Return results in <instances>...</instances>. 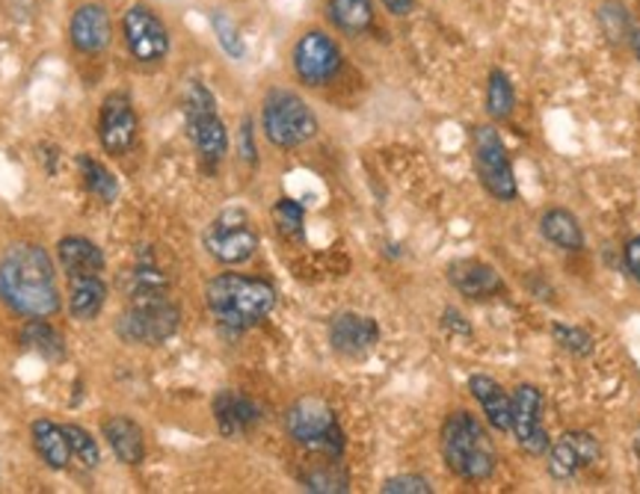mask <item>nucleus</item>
Returning a JSON list of instances; mask_svg holds the SVG:
<instances>
[{"label":"nucleus","instance_id":"f257e3e1","mask_svg":"<svg viewBox=\"0 0 640 494\" xmlns=\"http://www.w3.org/2000/svg\"><path fill=\"white\" fill-rule=\"evenodd\" d=\"M0 302L19 317H54L63 308L57 264L39 243H12L0 258Z\"/></svg>","mask_w":640,"mask_h":494},{"label":"nucleus","instance_id":"c756f323","mask_svg":"<svg viewBox=\"0 0 640 494\" xmlns=\"http://www.w3.org/2000/svg\"><path fill=\"white\" fill-rule=\"evenodd\" d=\"M516 110V92L514 83L507 78L501 69H492L487 81V113L496 122H505V119L514 116Z\"/></svg>","mask_w":640,"mask_h":494},{"label":"nucleus","instance_id":"1a4fd4ad","mask_svg":"<svg viewBox=\"0 0 640 494\" xmlns=\"http://www.w3.org/2000/svg\"><path fill=\"white\" fill-rule=\"evenodd\" d=\"M202 243H205V253L217 264L241 267L258 253V231H255L246 210L226 207L223 214L214 216V223L207 225Z\"/></svg>","mask_w":640,"mask_h":494},{"label":"nucleus","instance_id":"7ed1b4c3","mask_svg":"<svg viewBox=\"0 0 640 494\" xmlns=\"http://www.w3.org/2000/svg\"><path fill=\"white\" fill-rule=\"evenodd\" d=\"M439 444H443L445 465L466 483H484L496 474V444L471 412L460 409L448 414L439 432Z\"/></svg>","mask_w":640,"mask_h":494},{"label":"nucleus","instance_id":"c9c22d12","mask_svg":"<svg viewBox=\"0 0 640 494\" xmlns=\"http://www.w3.org/2000/svg\"><path fill=\"white\" fill-rule=\"evenodd\" d=\"M379 492L383 494H430L434 492V485H430V480H424V476H418V474H400V476L386 480Z\"/></svg>","mask_w":640,"mask_h":494},{"label":"nucleus","instance_id":"cd10ccee","mask_svg":"<svg viewBox=\"0 0 640 494\" xmlns=\"http://www.w3.org/2000/svg\"><path fill=\"white\" fill-rule=\"evenodd\" d=\"M78 172H81L83 189L92 198H99L101 205H113L119 198V178L104 166L101 161L90 157V154H78Z\"/></svg>","mask_w":640,"mask_h":494},{"label":"nucleus","instance_id":"f704fd0d","mask_svg":"<svg viewBox=\"0 0 640 494\" xmlns=\"http://www.w3.org/2000/svg\"><path fill=\"white\" fill-rule=\"evenodd\" d=\"M551 338H555L560 350L572 352V356H590V352H593V338H590V332H585L581 326H569L555 320V323H551Z\"/></svg>","mask_w":640,"mask_h":494},{"label":"nucleus","instance_id":"473e14b6","mask_svg":"<svg viewBox=\"0 0 640 494\" xmlns=\"http://www.w3.org/2000/svg\"><path fill=\"white\" fill-rule=\"evenodd\" d=\"M65 426V435H69V444H72V456L74 462H81L87 471H92V467L101 465V447H99V439L92 435L90 430H83V426H78V423H63Z\"/></svg>","mask_w":640,"mask_h":494},{"label":"nucleus","instance_id":"37998d69","mask_svg":"<svg viewBox=\"0 0 640 494\" xmlns=\"http://www.w3.org/2000/svg\"><path fill=\"white\" fill-rule=\"evenodd\" d=\"M634 453H638V459H640V432H638V439H634Z\"/></svg>","mask_w":640,"mask_h":494},{"label":"nucleus","instance_id":"423d86ee","mask_svg":"<svg viewBox=\"0 0 640 494\" xmlns=\"http://www.w3.org/2000/svg\"><path fill=\"white\" fill-rule=\"evenodd\" d=\"M262 131L273 148L291 152L317 136V116L294 90H271L262 101Z\"/></svg>","mask_w":640,"mask_h":494},{"label":"nucleus","instance_id":"aec40b11","mask_svg":"<svg viewBox=\"0 0 640 494\" xmlns=\"http://www.w3.org/2000/svg\"><path fill=\"white\" fill-rule=\"evenodd\" d=\"M448 281L466 299H492L505 294V281L484 261H457L448 267Z\"/></svg>","mask_w":640,"mask_h":494},{"label":"nucleus","instance_id":"2f4dec72","mask_svg":"<svg viewBox=\"0 0 640 494\" xmlns=\"http://www.w3.org/2000/svg\"><path fill=\"white\" fill-rule=\"evenodd\" d=\"M596 19H599V28L611 42H629L631 16L620 0H602L599 10H596Z\"/></svg>","mask_w":640,"mask_h":494},{"label":"nucleus","instance_id":"e433bc0d","mask_svg":"<svg viewBox=\"0 0 640 494\" xmlns=\"http://www.w3.org/2000/svg\"><path fill=\"white\" fill-rule=\"evenodd\" d=\"M237 152H241V161L246 166H253V169L258 166V145H255V127L250 116H244L241 131H237Z\"/></svg>","mask_w":640,"mask_h":494},{"label":"nucleus","instance_id":"ea45409f","mask_svg":"<svg viewBox=\"0 0 640 494\" xmlns=\"http://www.w3.org/2000/svg\"><path fill=\"white\" fill-rule=\"evenodd\" d=\"M379 3H383L388 16H395V19H406V16H413L415 7H418V0H379Z\"/></svg>","mask_w":640,"mask_h":494},{"label":"nucleus","instance_id":"2eb2a0df","mask_svg":"<svg viewBox=\"0 0 640 494\" xmlns=\"http://www.w3.org/2000/svg\"><path fill=\"white\" fill-rule=\"evenodd\" d=\"M599 459V441H596V435H590V432H581V430H572V432H563L555 444L549 447V462H546V467H549V474L555 476V480H572V476H578L585 467H590Z\"/></svg>","mask_w":640,"mask_h":494},{"label":"nucleus","instance_id":"f03ea898","mask_svg":"<svg viewBox=\"0 0 640 494\" xmlns=\"http://www.w3.org/2000/svg\"><path fill=\"white\" fill-rule=\"evenodd\" d=\"M207 315L223 332L241 335L264 323L276 308V288L271 281L241 276V272H220L205 285Z\"/></svg>","mask_w":640,"mask_h":494},{"label":"nucleus","instance_id":"f3484780","mask_svg":"<svg viewBox=\"0 0 640 494\" xmlns=\"http://www.w3.org/2000/svg\"><path fill=\"white\" fill-rule=\"evenodd\" d=\"M214 421L223 439H241L246 432H253L264 421V409L255 403L253 397L241 394V391H220L211 403Z\"/></svg>","mask_w":640,"mask_h":494},{"label":"nucleus","instance_id":"7c9ffc66","mask_svg":"<svg viewBox=\"0 0 640 494\" xmlns=\"http://www.w3.org/2000/svg\"><path fill=\"white\" fill-rule=\"evenodd\" d=\"M273 225L285 240H299L306 234V207L299 205L297 198L282 196L271 210Z\"/></svg>","mask_w":640,"mask_h":494},{"label":"nucleus","instance_id":"a878e982","mask_svg":"<svg viewBox=\"0 0 640 494\" xmlns=\"http://www.w3.org/2000/svg\"><path fill=\"white\" fill-rule=\"evenodd\" d=\"M19 341L24 350L37 352L45 361H63L65 352H69L65 338L48 323V317H28L24 326H21Z\"/></svg>","mask_w":640,"mask_h":494},{"label":"nucleus","instance_id":"79ce46f5","mask_svg":"<svg viewBox=\"0 0 640 494\" xmlns=\"http://www.w3.org/2000/svg\"><path fill=\"white\" fill-rule=\"evenodd\" d=\"M629 45H631V51H634V56H638V63H640V28H631Z\"/></svg>","mask_w":640,"mask_h":494},{"label":"nucleus","instance_id":"c85d7f7f","mask_svg":"<svg viewBox=\"0 0 640 494\" xmlns=\"http://www.w3.org/2000/svg\"><path fill=\"white\" fill-rule=\"evenodd\" d=\"M299 483L306 492H317V494H342L351 492V476L342 467V462L333 456H326L324 465L308 467L306 474H299Z\"/></svg>","mask_w":640,"mask_h":494},{"label":"nucleus","instance_id":"b1692460","mask_svg":"<svg viewBox=\"0 0 640 494\" xmlns=\"http://www.w3.org/2000/svg\"><path fill=\"white\" fill-rule=\"evenodd\" d=\"M469 391L484 409V418L496 432H510V394L487 373H471Z\"/></svg>","mask_w":640,"mask_h":494},{"label":"nucleus","instance_id":"4468645a","mask_svg":"<svg viewBox=\"0 0 640 494\" xmlns=\"http://www.w3.org/2000/svg\"><path fill=\"white\" fill-rule=\"evenodd\" d=\"M69 45L81 56H99L113 45V19L99 0H87L74 7L69 19Z\"/></svg>","mask_w":640,"mask_h":494},{"label":"nucleus","instance_id":"dca6fc26","mask_svg":"<svg viewBox=\"0 0 640 494\" xmlns=\"http://www.w3.org/2000/svg\"><path fill=\"white\" fill-rule=\"evenodd\" d=\"M329 343L344 359H362L379 343V323L368 315L342 311L329 320Z\"/></svg>","mask_w":640,"mask_h":494},{"label":"nucleus","instance_id":"72a5a7b5","mask_svg":"<svg viewBox=\"0 0 640 494\" xmlns=\"http://www.w3.org/2000/svg\"><path fill=\"white\" fill-rule=\"evenodd\" d=\"M211 28H214V33H217L220 48H223L232 60H244L246 42H244V37H241V28H237L235 21L228 19L226 12H220V10L211 12Z\"/></svg>","mask_w":640,"mask_h":494},{"label":"nucleus","instance_id":"6e6552de","mask_svg":"<svg viewBox=\"0 0 640 494\" xmlns=\"http://www.w3.org/2000/svg\"><path fill=\"white\" fill-rule=\"evenodd\" d=\"M181 308L170 297L128 302L116 320V335L134 347H161L179 332Z\"/></svg>","mask_w":640,"mask_h":494},{"label":"nucleus","instance_id":"9b49d317","mask_svg":"<svg viewBox=\"0 0 640 494\" xmlns=\"http://www.w3.org/2000/svg\"><path fill=\"white\" fill-rule=\"evenodd\" d=\"M475 169L489 196L498 202H516L519 196V184H516L514 163L507 154V145L492 125L475 127Z\"/></svg>","mask_w":640,"mask_h":494},{"label":"nucleus","instance_id":"a19ab883","mask_svg":"<svg viewBox=\"0 0 640 494\" xmlns=\"http://www.w3.org/2000/svg\"><path fill=\"white\" fill-rule=\"evenodd\" d=\"M528 288L537 294V299H551V285H542L540 279H531L528 281Z\"/></svg>","mask_w":640,"mask_h":494},{"label":"nucleus","instance_id":"bb28decb","mask_svg":"<svg viewBox=\"0 0 640 494\" xmlns=\"http://www.w3.org/2000/svg\"><path fill=\"white\" fill-rule=\"evenodd\" d=\"M540 234L563 253H581L585 249V231H581L576 216L563 210V207H551L540 216Z\"/></svg>","mask_w":640,"mask_h":494},{"label":"nucleus","instance_id":"0eeeda50","mask_svg":"<svg viewBox=\"0 0 640 494\" xmlns=\"http://www.w3.org/2000/svg\"><path fill=\"white\" fill-rule=\"evenodd\" d=\"M119 37L128 56L140 65H161L172 51V33L166 21L149 3H128L119 19Z\"/></svg>","mask_w":640,"mask_h":494},{"label":"nucleus","instance_id":"4c0bfd02","mask_svg":"<svg viewBox=\"0 0 640 494\" xmlns=\"http://www.w3.org/2000/svg\"><path fill=\"white\" fill-rule=\"evenodd\" d=\"M443 329H448L451 335H460V338H469L471 335V323L466 317L457 311V308H445L443 311Z\"/></svg>","mask_w":640,"mask_h":494},{"label":"nucleus","instance_id":"a211bd4d","mask_svg":"<svg viewBox=\"0 0 640 494\" xmlns=\"http://www.w3.org/2000/svg\"><path fill=\"white\" fill-rule=\"evenodd\" d=\"M101 435H104L108 447L113 450V456H116L122 465H143L145 432L134 418H128V414H110V418L101 421Z\"/></svg>","mask_w":640,"mask_h":494},{"label":"nucleus","instance_id":"58836bf2","mask_svg":"<svg viewBox=\"0 0 640 494\" xmlns=\"http://www.w3.org/2000/svg\"><path fill=\"white\" fill-rule=\"evenodd\" d=\"M622 261H626V270L631 272V279L640 285V234L626 243V249H622Z\"/></svg>","mask_w":640,"mask_h":494},{"label":"nucleus","instance_id":"393cba45","mask_svg":"<svg viewBox=\"0 0 640 494\" xmlns=\"http://www.w3.org/2000/svg\"><path fill=\"white\" fill-rule=\"evenodd\" d=\"M324 12L326 21L344 37H365L377 21L374 0H326Z\"/></svg>","mask_w":640,"mask_h":494},{"label":"nucleus","instance_id":"f8f14e48","mask_svg":"<svg viewBox=\"0 0 640 494\" xmlns=\"http://www.w3.org/2000/svg\"><path fill=\"white\" fill-rule=\"evenodd\" d=\"M140 134V116H136L131 92L113 90L104 95L99 107V143L110 157H125Z\"/></svg>","mask_w":640,"mask_h":494},{"label":"nucleus","instance_id":"ddd939ff","mask_svg":"<svg viewBox=\"0 0 640 494\" xmlns=\"http://www.w3.org/2000/svg\"><path fill=\"white\" fill-rule=\"evenodd\" d=\"M510 432L525 453H549L551 439L542 426V394L537 385H519L510 394Z\"/></svg>","mask_w":640,"mask_h":494},{"label":"nucleus","instance_id":"6ab92c4d","mask_svg":"<svg viewBox=\"0 0 640 494\" xmlns=\"http://www.w3.org/2000/svg\"><path fill=\"white\" fill-rule=\"evenodd\" d=\"M57 267L65 272V279H74V276H101L108 261H104L99 243H92L81 234H69L57 243Z\"/></svg>","mask_w":640,"mask_h":494},{"label":"nucleus","instance_id":"39448f33","mask_svg":"<svg viewBox=\"0 0 640 494\" xmlns=\"http://www.w3.org/2000/svg\"><path fill=\"white\" fill-rule=\"evenodd\" d=\"M285 432L294 444L321 453V456L342 459L347 439H344L338 414L321 397H299L285 412Z\"/></svg>","mask_w":640,"mask_h":494},{"label":"nucleus","instance_id":"9d476101","mask_svg":"<svg viewBox=\"0 0 640 494\" xmlns=\"http://www.w3.org/2000/svg\"><path fill=\"white\" fill-rule=\"evenodd\" d=\"M291 65H294V74H297V81L303 86L317 90V86H326L342 74L344 51L326 30L312 28L291 48Z\"/></svg>","mask_w":640,"mask_h":494},{"label":"nucleus","instance_id":"4be33fe9","mask_svg":"<svg viewBox=\"0 0 640 494\" xmlns=\"http://www.w3.org/2000/svg\"><path fill=\"white\" fill-rule=\"evenodd\" d=\"M69 281V294H65V308L78 323H92L108 306V281L101 276H74Z\"/></svg>","mask_w":640,"mask_h":494},{"label":"nucleus","instance_id":"5701e85b","mask_svg":"<svg viewBox=\"0 0 640 494\" xmlns=\"http://www.w3.org/2000/svg\"><path fill=\"white\" fill-rule=\"evenodd\" d=\"M128 302H143V299L170 297V276L154 261V255L143 253L136 258L134 270L128 272L125 281Z\"/></svg>","mask_w":640,"mask_h":494},{"label":"nucleus","instance_id":"20e7f679","mask_svg":"<svg viewBox=\"0 0 640 494\" xmlns=\"http://www.w3.org/2000/svg\"><path fill=\"white\" fill-rule=\"evenodd\" d=\"M181 110H184V125H187V136L196 148L199 161L207 172H214L228 154V131L217 113L214 92L202 81H187Z\"/></svg>","mask_w":640,"mask_h":494},{"label":"nucleus","instance_id":"412c9836","mask_svg":"<svg viewBox=\"0 0 640 494\" xmlns=\"http://www.w3.org/2000/svg\"><path fill=\"white\" fill-rule=\"evenodd\" d=\"M30 444H33L37 456L42 459L51 471H65V467L74 462L65 426L51 421V418H37V421L30 423Z\"/></svg>","mask_w":640,"mask_h":494}]
</instances>
